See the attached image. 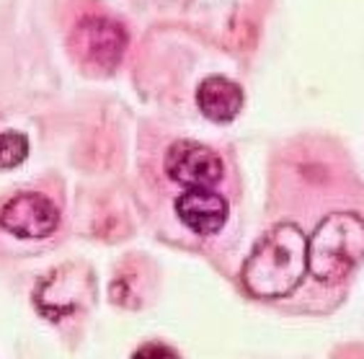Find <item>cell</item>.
<instances>
[{
	"instance_id": "obj_1",
	"label": "cell",
	"mask_w": 364,
	"mask_h": 359,
	"mask_svg": "<svg viewBox=\"0 0 364 359\" xmlns=\"http://www.w3.org/2000/svg\"><path fill=\"white\" fill-rule=\"evenodd\" d=\"M308 274V240L297 225H274L253 246L240 272L253 297L277 300L297 289Z\"/></svg>"
},
{
	"instance_id": "obj_2",
	"label": "cell",
	"mask_w": 364,
	"mask_h": 359,
	"mask_svg": "<svg viewBox=\"0 0 364 359\" xmlns=\"http://www.w3.org/2000/svg\"><path fill=\"white\" fill-rule=\"evenodd\" d=\"M364 261V218L331 212L308 240V272L323 284H336Z\"/></svg>"
},
{
	"instance_id": "obj_3",
	"label": "cell",
	"mask_w": 364,
	"mask_h": 359,
	"mask_svg": "<svg viewBox=\"0 0 364 359\" xmlns=\"http://www.w3.org/2000/svg\"><path fill=\"white\" fill-rule=\"evenodd\" d=\"M127 42L129 36L124 26L104 16H85L75 23L70 34L73 57L85 70L96 75L117 70V65L122 63L127 52Z\"/></svg>"
},
{
	"instance_id": "obj_4",
	"label": "cell",
	"mask_w": 364,
	"mask_h": 359,
	"mask_svg": "<svg viewBox=\"0 0 364 359\" xmlns=\"http://www.w3.org/2000/svg\"><path fill=\"white\" fill-rule=\"evenodd\" d=\"M0 227L21 240L49 238L60 227V207L42 191H21L0 207Z\"/></svg>"
},
{
	"instance_id": "obj_5",
	"label": "cell",
	"mask_w": 364,
	"mask_h": 359,
	"mask_svg": "<svg viewBox=\"0 0 364 359\" xmlns=\"http://www.w3.org/2000/svg\"><path fill=\"white\" fill-rule=\"evenodd\" d=\"M166 173L183 189H212L225 176V163L218 153L202 142L178 140L166 153Z\"/></svg>"
},
{
	"instance_id": "obj_6",
	"label": "cell",
	"mask_w": 364,
	"mask_h": 359,
	"mask_svg": "<svg viewBox=\"0 0 364 359\" xmlns=\"http://www.w3.org/2000/svg\"><path fill=\"white\" fill-rule=\"evenodd\" d=\"M176 215L196 235H218L230 218V205L215 189H186L176 199Z\"/></svg>"
},
{
	"instance_id": "obj_7",
	"label": "cell",
	"mask_w": 364,
	"mask_h": 359,
	"mask_svg": "<svg viewBox=\"0 0 364 359\" xmlns=\"http://www.w3.org/2000/svg\"><path fill=\"white\" fill-rule=\"evenodd\" d=\"M196 104H199V112L210 122L228 124L243 109V91H240L238 83H232L230 77L210 75L204 77L196 88Z\"/></svg>"
},
{
	"instance_id": "obj_8",
	"label": "cell",
	"mask_w": 364,
	"mask_h": 359,
	"mask_svg": "<svg viewBox=\"0 0 364 359\" xmlns=\"http://www.w3.org/2000/svg\"><path fill=\"white\" fill-rule=\"evenodd\" d=\"M28 158V140L21 132H0V168H18Z\"/></svg>"
},
{
	"instance_id": "obj_9",
	"label": "cell",
	"mask_w": 364,
	"mask_h": 359,
	"mask_svg": "<svg viewBox=\"0 0 364 359\" xmlns=\"http://www.w3.org/2000/svg\"><path fill=\"white\" fill-rule=\"evenodd\" d=\"M132 359H181L173 346L161 344V341H150V344H142L137 352L132 354Z\"/></svg>"
}]
</instances>
